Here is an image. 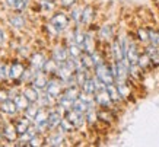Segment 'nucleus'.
I'll list each match as a JSON object with an SVG mask.
<instances>
[{"mask_svg":"<svg viewBox=\"0 0 159 147\" xmlns=\"http://www.w3.org/2000/svg\"><path fill=\"white\" fill-rule=\"evenodd\" d=\"M95 74H97V77L105 86L107 85H111V83H114V82H116V76H114L112 70H111L107 64H104V63H101V64L95 66Z\"/></svg>","mask_w":159,"mask_h":147,"instance_id":"1","label":"nucleus"},{"mask_svg":"<svg viewBox=\"0 0 159 147\" xmlns=\"http://www.w3.org/2000/svg\"><path fill=\"white\" fill-rule=\"evenodd\" d=\"M50 25L53 26L57 32H61V31H64V29L67 28L69 25V18L66 13H63V12H58V13H56L51 18V22H50Z\"/></svg>","mask_w":159,"mask_h":147,"instance_id":"2","label":"nucleus"},{"mask_svg":"<svg viewBox=\"0 0 159 147\" xmlns=\"http://www.w3.org/2000/svg\"><path fill=\"white\" fill-rule=\"evenodd\" d=\"M140 54L137 52V47L134 42L127 44V50H125V60L129 61V64H137Z\"/></svg>","mask_w":159,"mask_h":147,"instance_id":"3","label":"nucleus"},{"mask_svg":"<svg viewBox=\"0 0 159 147\" xmlns=\"http://www.w3.org/2000/svg\"><path fill=\"white\" fill-rule=\"evenodd\" d=\"M95 102H97L98 105H101L102 108H108L111 105L112 100H111V98H110V95H108V92H107L105 87L95 92Z\"/></svg>","mask_w":159,"mask_h":147,"instance_id":"4","label":"nucleus"},{"mask_svg":"<svg viewBox=\"0 0 159 147\" xmlns=\"http://www.w3.org/2000/svg\"><path fill=\"white\" fill-rule=\"evenodd\" d=\"M45 90L51 98H58L61 95V80H48Z\"/></svg>","mask_w":159,"mask_h":147,"instance_id":"5","label":"nucleus"},{"mask_svg":"<svg viewBox=\"0 0 159 147\" xmlns=\"http://www.w3.org/2000/svg\"><path fill=\"white\" fill-rule=\"evenodd\" d=\"M31 67H32V70L34 71H41L44 70V66H45V57H44L41 52H35L32 54V57H31Z\"/></svg>","mask_w":159,"mask_h":147,"instance_id":"6","label":"nucleus"},{"mask_svg":"<svg viewBox=\"0 0 159 147\" xmlns=\"http://www.w3.org/2000/svg\"><path fill=\"white\" fill-rule=\"evenodd\" d=\"M66 118H67L69 121H70V122L75 125V127H80V125L85 122L83 114L77 112L76 109H70V111H67V114H66Z\"/></svg>","mask_w":159,"mask_h":147,"instance_id":"7","label":"nucleus"},{"mask_svg":"<svg viewBox=\"0 0 159 147\" xmlns=\"http://www.w3.org/2000/svg\"><path fill=\"white\" fill-rule=\"evenodd\" d=\"M53 60H56L58 64H64L69 60V51L64 47H56L53 51Z\"/></svg>","mask_w":159,"mask_h":147,"instance_id":"8","label":"nucleus"},{"mask_svg":"<svg viewBox=\"0 0 159 147\" xmlns=\"http://www.w3.org/2000/svg\"><path fill=\"white\" fill-rule=\"evenodd\" d=\"M25 71V67L22 63H13L12 66H10L9 69V77L10 79H13V80H18V79H20L22 77V74H24Z\"/></svg>","mask_w":159,"mask_h":147,"instance_id":"9","label":"nucleus"},{"mask_svg":"<svg viewBox=\"0 0 159 147\" xmlns=\"http://www.w3.org/2000/svg\"><path fill=\"white\" fill-rule=\"evenodd\" d=\"M61 114L58 111H51L48 112V118H47V122H48V128H57L60 127V122H61Z\"/></svg>","mask_w":159,"mask_h":147,"instance_id":"10","label":"nucleus"},{"mask_svg":"<svg viewBox=\"0 0 159 147\" xmlns=\"http://www.w3.org/2000/svg\"><path fill=\"white\" fill-rule=\"evenodd\" d=\"M24 95L26 96V99L31 102V104H34L37 100H39V93H38V89L34 87V86H28V87H25L24 89Z\"/></svg>","mask_w":159,"mask_h":147,"instance_id":"11","label":"nucleus"},{"mask_svg":"<svg viewBox=\"0 0 159 147\" xmlns=\"http://www.w3.org/2000/svg\"><path fill=\"white\" fill-rule=\"evenodd\" d=\"M82 89L85 93H88V95H95V92L98 90V83L95 79H89L88 77L86 80H85V83L82 85Z\"/></svg>","mask_w":159,"mask_h":147,"instance_id":"12","label":"nucleus"},{"mask_svg":"<svg viewBox=\"0 0 159 147\" xmlns=\"http://www.w3.org/2000/svg\"><path fill=\"white\" fill-rule=\"evenodd\" d=\"M16 111H18V106L15 104V100L7 99L5 102H2V112H5L7 115H15Z\"/></svg>","mask_w":159,"mask_h":147,"instance_id":"13","label":"nucleus"},{"mask_svg":"<svg viewBox=\"0 0 159 147\" xmlns=\"http://www.w3.org/2000/svg\"><path fill=\"white\" fill-rule=\"evenodd\" d=\"M18 134L19 133L16 131V127H15V125H6V127L3 128V131H2V136H3L6 140H9V141H15Z\"/></svg>","mask_w":159,"mask_h":147,"instance_id":"14","label":"nucleus"},{"mask_svg":"<svg viewBox=\"0 0 159 147\" xmlns=\"http://www.w3.org/2000/svg\"><path fill=\"white\" fill-rule=\"evenodd\" d=\"M63 95L66 96V98H69V99L76 100L77 98L80 96V90H79V87H77L76 85H72V86H67V87L64 89Z\"/></svg>","mask_w":159,"mask_h":147,"instance_id":"15","label":"nucleus"},{"mask_svg":"<svg viewBox=\"0 0 159 147\" xmlns=\"http://www.w3.org/2000/svg\"><path fill=\"white\" fill-rule=\"evenodd\" d=\"M107 92H108V95H110L111 100L112 102H118L121 100V95H120V90H118V86H116L114 83H111V85H107L105 86Z\"/></svg>","mask_w":159,"mask_h":147,"instance_id":"16","label":"nucleus"},{"mask_svg":"<svg viewBox=\"0 0 159 147\" xmlns=\"http://www.w3.org/2000/svg\"><path fill=\"white\" fill-rule=\"evenodd\" d=\"M47 77L44 76V74H39V71L35 74V77L32 79V86L34 87H37L38 90H41V89H45L47 87Z\"/></svg>","mask_w":159,"mask_h":147,"instance_id":"17","label":"nucleus"},{"mask_svg":"<svg viewBox=\"0 0 159 147\" xmlns=\"http://www.w3.org/2000/svg\"><path fill=\"white\" fill-rule=\"evenodd\" d=\"M37 131H38V127H37V125H35V127L29 125L28 130H26L24 134H20V136H22V137H20V143H29L37 136Z\"/></svg>","mask_w":159,"mask_h":147,"instance_id":"18","label":"nucleus"},{"mask_svg":"<svg viewBox=\"0 0 159 147\" xmlns=\"http://www.w3.org/2000/svg\"><path fill=\"white\" fill-rule=\"evenodd\" d=\"M6 5L15 10H24L28 5V0H6Z\"/></svg>","mask_w":159,"mask_h":147,"instance_id":"19","label":"nucleus"},{"mask_svg":"<svg viewBox=\"0 0 159 147\" xmlns=\"http://www.w3.org/2000/svg\"><path fill=\"white\" fill-rule=\"evenodd\" d=\"M29 118L28 117H25V118H20V119H18L16 121V124H15V127H16V131L19 134H24L26 130L29 128Z\"/></svg>","mask_w":159,"mask_h":147,"instance_id":"20","label":"nucleus"},{"mask_svg":"<svg viewBox=\"0 0 159 147\" xmlns=\"http://www.w3.org/2000/svg\"><path fill=\"white\" fill-rule=\"evenodd\" d=\"M80 61H82V66L85 69H92V67H95V63H93V58H92V54L91 52H83L82 56H80Z\"/></svg>","mask_w":159,"mask_h":147,"instance_id":"21","label":"nucleus"},{"mask_svg":"<svg viewBox=\"0 0 159 147\" xmlns=\"http://www.w3.org/2000/svg\"><path fill=\"white\" fill-rule=\"evenodd\" d=\"M13 100H15V104H16V106H18V109H22V111H25V109L31 105V102L26 99V96H25L24 93H22V95H18Z\"/></svg>","mask_w":159,"mask_h":147,"instance_id":"22","label":"nucleus"},{"mask_svg":"<svg viewBox=\"0 0 159 147\" xmlns=\"http://www.w3.org/2000/svg\"><path fill=\"white\" fill-rule=\"evenodd\" d=\"M93 18V9H92V6H86V7H83L82 10V19H80V24H89Z\"/></svg>","mask_w":159,"mask_h":147,"instance_id":"23","label":"nucleus"},{"mask_svg":"<svg viewBox=\"0 0 159 147\" xmlns=\"http://www.w3.org/2000/svg\"><path fill=\"white\" fill-rule=\"evenodd\" d=\"M9 22L15 28H24L25 26V19L22 15H12L9 18Z\"/></svg>","mask_w":159,"mask_h":147,"instance_id":"24","label":"nucleus"},{"mask_svg":"<svg viewBox=\"0 0 159 147\" xmlns=\"http://www.w3.org/2000/svg\"><path fill=\"white\" fill-rule=\"evenodd\" d=\"M85 39H86V33L80 32V31H76V32L73 33V37H72V42L77 44L80 48H83L85 47Z\"/></svg>","mask_w":159,"mask_h":147,"instance_id":"25","label":"nucleus"},{"mask_svg":"<svg viewBox=\"0 0 159 147\" xmlns=\"http://www.w3.org/2000/svg\"><path fill=\"white\" fill-rule=\"evenodd\" d=\"M58 64L56 60H48V61H45V66H44V71L45 73H50V74H56L58 70Z\"/></svg>","mask_w":159,"mask_h":147,"instance_id":"26","label":"nucleus"},{"mask_svg":"<svg viewBox=\"0 0 159 147\" xmlns=\"http://www.w3.org/2000/svg\"><path fill=\"white\" fill-rule=\"evenodd\" d=\"M99 38L104 39V41H108V39L112 38V28L110 25H105L99 29Z\"/></svg>","mask_w":159,"mask_h":147,"instance_id":"27","label":"nucleus"},{"mask_svg":"<svg viewBox=\"0 0 159 147\" xmlns=\"http://www.w3.org/2000/svg\"><path fill=\"white\" fill-rule=\"evenodd\" d=\"M150 64H152V58H150V56L146 52V54H142L139 57V61H137V66L143 70V69H146V67H149Z\"/></svg>","mask_w":159,"mask_h":147,"instance_id":"28","label":"nucleus"},{"mask_svg":"<svg viewBox=\"0 0 159 147\" xmlns=\"http://www.w3.org/2000/svg\"><path fill=\"white\" fill-rule=\"evenodd\" d=\"M148 54H149L150 58H152V63L159 64V47L158 45H153V44H152V47L148 48Z\"/></svg>","mask_w":159,"mask_h":147,"instance_id":"29","label":"nucleus"},{"mask_svg":"<svg viewBox=\"0 0 159 147\" xmlns=\"http://www.w3.org/2000/svg\"><path fill=\"white\" fill-rule=\"evenodd\" d=\"M69 56L73 58H80V56H82V51H80V47L77 45V44L72 42L70 44V47H69Z\"/></svg>","mask_w":159,"mask_h":147,"instance_id":"30","label":"nucleus"},{"mask_svg":"<svg viewBox=\"0 0 159 147\" xmlns=\"http://www.w3.org/2000/svg\"><path fill=\"white\" fill-rule=\"evenodd\" d=\"M73 102H75V100L69 99V98H66V96L63 95L61 98H60V100H58V106H60V108H64L66 111H70V109H73Z\"/></svg>","mask_w":159,"mask_h":147,"instance_id":"31","label":"nucleus"},{"mask_svg":"<svg viewBox=\"0 0 159 147\" xmlns=\"http://www.w3.org/2000/svg\"><path fill=\"white\" fill-rule=\"evenodd\" d=\"M60 128H61V131H64V133H70V131H73L76 127H75L67 118H63L61 122H60Z\"/></svg>","mask_w":159,"mask_h":147,"instance_id":"32","label":"nucleus"},{"mask_svg":"<svg viewBox=\"0 0 159 147\" xmlns=\"http://www.w3.org/2000/svg\"><path fill=\"white\" fill-rule=\"evenodd\" d=\"M47 141H48L50 146H61L63 144V136L60 133H57V134H54V136H51Z\"/></svg>","mask_w":159,"mask_h":147,"instance_id":"33","label":"nucleus"},{"mask_svg":"<svg viewBox=\"0 0 159 147\" xmlns=\"http://www.w3.org/2000/svg\"><path fill=\"white\" fill-rule=\"evenodd\" d=\"M38 111H39V108H37V106H34V105H29L28 108L25 109V117H28L29 119H34Z\"/></svg>","mask_w":159,"mask_h":147,"instance_id":"34","label":"nucleus"},{"mask_svg":"<svg viewBox=\"0 0 159 147\" xmlns=\"http://www.w3.org/2000/svg\"><path fill=\"white\" fill-rule=\"evenodd\" d=\"M149 41L153 45H158L159 47V32L158 31H152V29H149Z\"/></svg>","mask_w":159,"mask_h":147,"instance_id":"35","label":"nucleus"},{"mask_svg":"<svg viewBox=\"0 0 159 147\" xmlns=\"http://www.w3.org/2000/svg\"><path fill=\"white\" fill-rule=\"evenodd\" d=\"M85 115H86L85 118L88 119V122H91V124H92V122H95V121L98 119V112H95V111H93V108L89 109V111H88V112H86Z\"/></svg>","mask_w":159,"mask_h":147,"instance_id":"36","label":"nucleus"},{"mask_svg":"<svg viewBox=\"0 0 159 147\" xmlns=\"http://www.w3.org/2000/svg\"><path fill=\"white\" fill-rule=\"evenodd\" d=\"M137 35H139V39H140V41H143V42L149 41V29L140 28L139 31H137Z\"/></svg>","mask_w":159,"mask_h":147,"instance_id":"37","label":"nucleus"},{"mask_svg":"<svg viewBox=\"0 0 159 147\" xmlns=\"http://www.w3.org/2000/svg\"><path fill=\"white\" fill-rule=\"evenodd\" d=\"M82 10L83 9H73L72 10V19L79 22V24H80V19H82Z\"/></svg>","mask_w":159,"mask_h":147,"instance_id":"38","label":"nucleus"},{"mask_svg":"<svg viewBox=\"0 0 159 147\" xmlns=\"http://www.w3.org/2000/svg\"><path fill=\"white\" fill-rule=\"evenodd\" d=\"M9 76V70L5 64H0V80H5L6 77Z\"/></svg>","mask_w":159,"mask_h":147,"instance_id":"39","label":"nucleus"},{"mask_svg":"<svg viewBox=\"0 0 159 147\" xmlns=\"http://www.w3.org/2000/svg\"><path fill=\"white\" fill-rule=\"evenodd\" d=\"M98 118L104 119V121H111V119H112V115H111L108 111H101V112H98Z\"/></svg>","mask_w":159,"mask_h":147,"instance_id":"40","label":"nucleus"},{"mask_svg":"<svg viewBox=\"0 0 159 147\" xmlns=\"http://www.w3.org/2000/svg\"><path fill=\"white\" fill-rule=\"evenodd\" d=\"M75 3H76V0H60V5L63 7H72Z\"/></svg>","mask_w":159,"mask_h":147,"instance_id":"41","label":"nucleus"},{"mask_svg":"<svg viewBox=\"0 0 159 147\" xmlns=\"http://www.w3.org/2000/svg\"><path fill=\"white\" fill-rule=\"evenodd\" d=\"M7 95H9V93H7L6 90H0V104L9 99V96H7Z\"/></svg>","mask_w":159,"mask_h":147,"instance_id":"42","label":"nucleus"},{"mask_svg":"<svg viewBox=\"0 0 159 147\" xmlns=\"http://www.w3.org/2000/svg\"><path fill=\"white\" fill-rule=\"evenodd\" d=\"M3 44H5V33L0 29V45H3Z\"/></svg>","mask_w":159,"mask_h":147,"instance_id":"43","label":"nucleus"},{"mask_svg":"<svg viewBox=\"0 0 159 147\" xmlns=\"http://www.w3.org/2000/svg\"><path fill=\"white\" fill-rule=\"evenodd\" d=\"M156 2H158V3H159V0H156Z\"/></svg>","mask_w":159,"mask_h":147,"instance_id":"44","label":"nucleus"}]
</instances>
